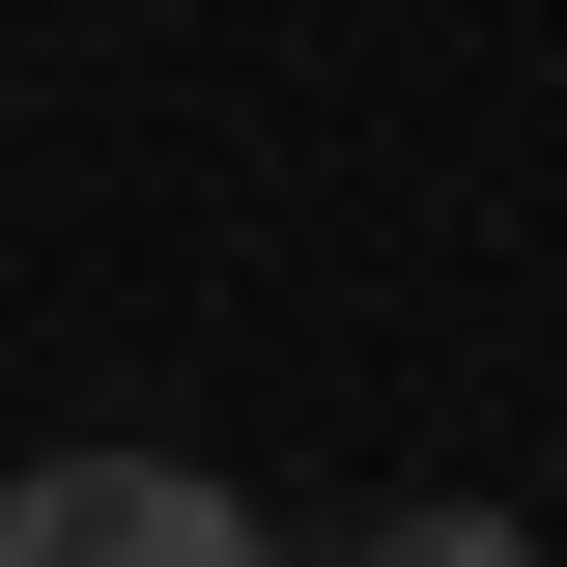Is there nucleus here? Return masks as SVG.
<instances>
[{
  "instance_id": "1",
  "label": "nucleus",
  "mask_w": 567,
  "mask_h": 567,
  "mask_svg": "<svg viewBox=\"0 0 567 567\" xmlns=\"http://www.w3.org/2000/svg\"><path fill=\"white\" fill-rule=\"evenodd\" d=\"M256 511L199 483V454H29L0 483V567H227Z\"/></svg>"
}]
</instances>
